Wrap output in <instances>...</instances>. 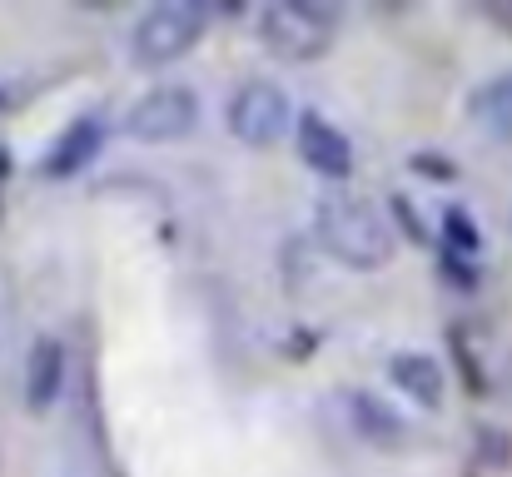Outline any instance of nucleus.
I'll list each match as a JSON object with an SVG mask.
<instances>
[{"label": "nucleus", "instance_id": "obj_8", "mask_svg": "<svg viewBox=\"0 0 512 477\" xmlns=\"http://www.w3.org/2000/svg\"><path fill=\"white\" fill-rule=\"evenodd\" d=\"M343 413H348L353 438L363 448H373V453H403L408 438H413L408 423H403V413L383 393H373V388H348L343 393Z\"/></svg>", "mask_w": 512, "mask_h": 477}, {"label": "nucleus", "instance_id": "obj_5", "mask_svg": "<svg viewBox=\"0 0 512 477\" xmlns=\"http://www.w3.org/2000/svg\"><path fill=\"white\" fill-rule=\"evenodd\" d=\"M294 120L299 110L279 80H244L224 100V130L249 150H274L284 135H294Z\"/></svg>", "mask_w": 512, "mask_h": 477}, {"label": "nucleus", "instance_id": "obj_14", "mask_svg": "<svg viewBox=\"0 0 512 477\" xmlns=\"http://www.w3.org/2000/svg\"><path fill=\"white\" fill-rule=\"evenodd\" d=\"M443 269H448L453 289H463V294L478 289V264H473V259H453V254H443Z\"/></svg>", "mask_w": 512, "mask_h": 477}, {"label": "nucleus", "instance_id": "obj_7", "mask_svg": "<svg viewBox=\"0 0 512 477\" xmlns=\"http://www.w3.org/2000/svg\"><path fill=\"white\" fill-rule=\"evenodd\" d=\"M105 135H110V120L100 115V110H85V115H75V120H65V130L50 140V150L40 155L35 164V174L40 179H75V174H85L100 150H105Z\"/></svg>", "mask_w": 512, "mask_h": 477}, {"label": "nucleus", "instance_id": "obj_12", "mask_svg": "<svg viewBox=\"0 0 512 477\" xmlns=\"http://www.w3.org/2000/svg\"><path fill=\"white\" fill-rule=\"evenodd\" d=\"M438 234H443V254L473 259V264H478V254H483V229H478V219H473L463 204H448V209H443Z\"/></svg>", "mask_w": 512, "mask_h": 477}, {"label": "nucleus", "instance_id": "obj_6", "mask_svg": "<svg viewBox=\"0 0 512 477\" xmlns=\"http://www.w3.org/2000/svg\"><path fill=\"white\" fill-rule=\"evenodd\" d=\"M294 155L304 159V169H314L319 179H334V184H343L358 169L353 140L324 110H299V120H294Z\"/></svg>", "mask_w": 512, "mask_h": 477}, {"label": "nucleus", "instance_id": "obj_9", "mask_svg": "<svg viewBox=\"0 0 512 477\" xmlns=\"http://www.w3.org/2000/svg\"><path fill=\"white\" fill-rule=\"evenodd\" d=\"M388 383L423 413H438L448 403V368L428 348H398L388 353Z\"/></svg>", "mask_w": 512, "mask_h": 477}, {"label": "nucleus", "instance_id": "obj_1", "mask_svg": "<svg viewBox=\"0 0 512 477\" xmlns=\"http://www.w3.org/2000/svg\"><path fill=\"white\" fill-rule=\"evenodd\" d=\"M314 244L353 274H378L398 254V229L373 199L329 194L314 204Z\"/></svg>", "mask_w": 512, "mask_h": 477}, {"label": "nucleus", "instance_id": "obj_13", "mask_svg": "<svg viewBox=\"0 0 512 477\" xmlns=\"http://www.w3.org/2000/svg\"><path fill=\"white\" fill-rule=\"evenodd\" d=\"M408 164H413V174H428V179H443V184L458 179V164H453L448 155H438V150H418Z\"/></svg>", "mask_w": 512, "mask_h": 477}, {"label": "nucleus", "instance_id": "obj_11", "mask_svg": "<svg viewBox=\"0 0 512 477\" xmlns=\"http://www.w3.org/2000/svg\"><path fill=\"white\" fill-rule=\"evenodd\" d=\"M463 105H468V120H473L483 135L512 145V65L498 70V75H488L483 85H473Z\"/></svg>", "mask_w": 512, "mask_h": 477}, {"label": "nucleus", "instance_id": "obj_10", "mask_svg": "<svg viewBox=\"0 0 512 477\" xmlns=\"http://www.w3.org/2000/svg\"><path fill=\"white\" fill-rule=\"evenodd\" d=\"M65 368H70V353L55 333H35L30 338V353H25V408L30 413H50L65 393Z\"/></svg>", "mask_w": 512, "mask_h": 477}, {"label": "nucleus", "instance_id": "obj_2", "mask_svg": "<svg viewBox=\"0 0 512 477\" xmlns=\"http://www.w3.org/2000/svg\"><path fill=\"white\" fill-rule=\"evenodd\" d=\"M343 25L339 5H324V0H269L254 20V35L259 45L284 60V65H314L334 50Z\"/></svg>", "mask_w": 512, "mask_h": 477}, {"label": "nucleus", "instance_id": "obj_3", "mask_svg": "<svg viewBox=\"0 0 512 477\" xmlns=\"http://www.w3.org/2000/svg\"><path fill=\"white\" fill-rule=\"evenodd\" d=\"M209 30V10L199 0H160L130 25V60L140 70H165L184 60Z\"/></svg>", "mask_w": 512, "mask_h": 477}, {"label": "nucleus", "instance_id": "obj_4", "mask_svg": "<svg viewBox=\"0 0 512 477\" xmlns=\"http://www.w3.org/2000/svg\"><path fill=\"white\" fill-rule=\"evenodd\" d=\"M199 120H204L199 90L179 85V80H160L140 100H130V110L120 120V135L135 140V145H179L199 130Z\"/></svg>", "mask_w": 512, "mask_h": 477}]
</instances>
